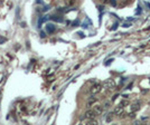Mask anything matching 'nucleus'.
Segmentation results:
<instances>
[{"label":"nucleus","mask_w":150,"mask_h":125,"mask_svg":"<svg viewBox=\"0 0 150 125\" xmlns=\"http://www.w3.org/2000/svg\"><path fill=\"white\" fill-rule=\"evenodd\" d=\"M96 112L94 110H88V111H86L85 112V117L88 118V120H90V121H92V120H95V117H96Z\"/></svg>","instance_id":"1"},{"label":"nucleus","mask_w":150,"mask_h":125,"mask_svg":"<svg viewBox=\"0 0 150 125\" xmlns=\"http://www.w3.org/2000/svg\"><path fill=\"white\" fill-rule=\"evenodd\" d=\"M101 89H102V85H101V84H95V85H93L91 87V93H92L93 95H95V94L100 93Z\"/></svg>","instance_id":"2"},{"label":"nucleus","mask_w":150,"mask_h":125,"mask_svg":"<svg viewBox=\"0 0 150 125\" xmlns=\"http://www.w3.org/2000/svg\"><path fill=\"white\" fill-rule=\"evenodd\" d=\"M104 86L106 87V88H114L115 87V83H114V80L113 79H108L105 83H104Z\"/></svg>","instance_id":"3"},{"label":"nucleus","mask_w":150,"mask_h":125,"mask_svg":"<svg viewBox=\"0 0 150 125\" xmlns=\"http://www.w3.org/2000/svg\"><path fill=\"white\" fill-rule=\"evenodd\" d=\"M113 113H114V115H121V114L123 113V106H121V105L117 106V107L114 108Z\"/></svg>","instance_id":"4"},{"label":"nucleus","mask_w":150,"mask_h":125,"mask_svg":"<svg viewBox=\"0 0 150 125\" xmlns=\"http://www.w3.org/2000/svg\"><path fill=\"white\" fill-rule=\"evenodd\" d=\"M46 30L48 32H54V31H55V26L52 25V24H48V25L46 26Z\"/></svg>","instance_id":"5"},{"label":"nucleus","mask_w":150,"mask_h":125,"mask_svg":"<svg viewBox=\"0 0 150 125\" xmlns=\"http://www.w3.org/2000/svg\"><path fill=\"white\" fill-rule=\"evenodd\" d=\"M94 111L96 112V114H101V113L103 112V106H101V105L94 106Z\"/></svg>","instance_id":"6"},{"label":"nucleus","mask_w":150,"mask_h":125,"mask_svg":"<svg viewBox=\"0 0 150 125\" xmlns=\"http://www.w3.org/2000/svg\"><path fill=\"white\" fill-rule=\"evenodd\" d=\"M138 110H140V104L135 103L133 105H131V111H132V112H137Z\"/></svg>","instance_id":"7"},{"label":"nucleus","mask_w":150,"mask_h":125,"mask_svg":"<svg viewBox=\"0 0 150 125\" xmlns=\"http://www.w3.org/2000/svg\"><path fill=\"white\" fill-rule=\"evenodd\" d=\"M96 102V98L95 97H91V98H88V106L90 107V106H92Z\"/></svg>","instance_id":"8"},{"label":"nucleus","mask_w":150,"mask_h":125,"mask_svg":"<svg viewBox=\"0 0 150 125\" xmlns=\"http://www.w3.org/2000/svg\"><path fill=\"white\" fill-rule=\"evenodd\" d=\"M113 115H114V113H109V114H108V116H106V122H108V123L113 120Z\"/></svg>","instance_id":"9"},{"label":"nucleus","mask_w":150,"mask_h":125,"mask_svg":"<svg viewBox=\"0 0 150 125\" xmlns=\"http://www.w3.org/2000/svg\"><path fill=\"white\" fill-rule=\"evenodd\" d=\"M74 2H75V0H65V4H66V6H72Z\"/></svg>","instance_id":"10"},{"label":"nucleus","mask_w":150,"mask_h":125,"mask_svg":"<svg viewBox=\"0 0 150 125\" xmlns=\"http://www.w3.org/2000/svg\"><path fill=\"white\" fill-rule=\"evenodd\" d=\"M128 104H129V102H128V100H122V102H121V103H120V105L121 106H125V105H128Z\"/></svg>","instance_id":"11"},{"label":"nucleus","mask_w":150,"mask_h":125,"mask_svg":"<svg viewBox=\"0 0 150 125\" xmlns=\"http://www.w3.org/2000/svg\"><path fill=\"white\" fill-rule=\"evenodd\" d=\"M129 117H130V118H135V112H132V113H130V114H129Z\"/></svg>","instance_id":"12"},{"label":"nucleus","mask_w":150,"mask_h":125,"mask_svg":"<svg viewBox=\"0 0 150 125\" xmlns=\"http://www.w3.org/2000/svg\"><path fill=\"white\" fill-rule=\"evenodd\" d=\"M104 107H105V108H109L110 107V102H105V103H104Z\"/></svg>","instance_id":"13"},{"label":"nucleus","mask_w":150,"mask_h":125,"mask_svg":"<svg viewBox=\"0 0 150 125\" xmlns=\"http://www.w3.org/2000/svg\"><path fill=\"white\" fill-rule=\"evenodd\" d=\"M110 4H111V5H112V6H115V5H117V2H115V0H110Z\"/></svg>","instance_id":"14"},{"label":"nucleus","mask_w":150,"mask_h":125,"mask_svg":"<svg viewBox=\"0 0 150 125\" xmlns=\"http://www.w3.org/2000/svg\"><path fill=\"white\" fill-rule=\"evenodd\" d=\"M0 1H2V0H0Z\"/></svg>","instance_id":"15"}]
</instances>
